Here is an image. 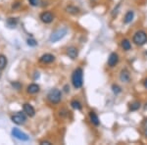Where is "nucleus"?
<instances>
[{
    "mask_svg": "<svg viewBox=\"0 0 147 145\" xmlns=\"http://www.w3.org/2000/svg\"><path fill=\"white\" fill-rule=\"evenodd\" d=\"M72 82L76 89H79L82 86V84H84V72H82V69L78 68L74 71L72 75Z\"/></svg>",
    "mask_w": 147,
    "mask_h": 145,
    "instance_id": "nucleus-1",
    "label": "nucleus"
},
{
    "mask_svg": "<svg viewBox=\"0 0 147 145\" xmlns=\"http://www.w3.org/2000/svg\"><path fill=\"white\" fill-rule=\"evenodd\" d=\"M67 32L68 30L66 28H59V30H54L51 34L50 37H49V40H50L51 42L59 41V40H61L66 34H67Z\"/></svg>",
    "mask_w": 147,
    "mask_h": 145,
    "instance_id": "nucleus-2",
    "label": "nucleus"
},
{
    "mask_svg": "<svg viewBox=\"0 0 147 145\" xmlns=\"http://www.w3.org/2000/svg\"><path fill=\"white\" fill-rule=\"evenodd\" d=\"M132 40H134V43H136V45H139V46L145 44L146 42H147V34H146V32H143V30H137L136 34H134Z\"/></svg>",
    "mask_w": 147,
    "mask_h": 145,
    "instance_id": "nucleus-3",
    "label": "nucleus"
},
{
    "mask_svg": "<svg viewBox=\"0 0 147 145\" xmlns=\"http://www.w3.org/2000/svg\"><path fill=\"white\" fill-rule=\"evenodd\" d=\"M61 97H62L61 96V91L57 88L51 89L47 94V98L52 104H58L61 101Z\"/></svg>",
    "mask_w": 147,
    "mask_h": 145,
    "instance_id": "nucleus-4",
    "label": "nucleus"
},
{
    "mask_svg": "<svg viewBox=\"0 0 147 145\" xmlns=\"http://www.w3.org/2000/svg\"><path fill=\"white\" fill-rule=\"evenodd\" d=\"M12 134H13L14 137H16V138L19 140H22V141H28V140L30 139L28 134L23 132L22 130H20L18 127H14L13 129H12Z\"/></svg>",
    "mask_w": 147,
    "mask_h": 145,
    "instance_id": "nucleus-5",
    "label": "nucleus"
},
{
    "mask_svg": "<svg viewBox=\"0 0 147 145\" xmlns=\"http://www.w3.org/2000/svg\"><path fill=\"white\" fill-rule=\"evenodd\" d=\"M11 120L13 123H15L16 125H24L27 121V118L24 115L22 112H18V113L14 114L11 117Z\"/></svg>",
    "mask_w": 147,
    "mask_h": 145,
    "instance_id": "nucleus-6",
    "label": "nucleus"
},
{
    "mask_svg": "<svg viewBox=\"0 0 147 145\" xmlns=\"http://www.w3.org/2000/svg\"><path fill=\"white\" fill-rule=\"evenodd\" d=\"M40 20L44 24H50L52 21L54 20V16L50 12H43V13H41V15H40Z\"/></svg>",
    "mask_w": 147,
    "mask_h": 145,
    "instance_id": "nucleus-7",
    "label": "nucleus"
},
{
    "mask_svg": "<svg viewBox=\"0 0 147 145\" xmlns=\"http://www.w3.org/2000/svg\"><path fill=\"white\" fill-rule=\"evenodd\" d=\"M119 62V56H118L117 53H111L110 56L108 58V65L110 66L111 68L115 67L116 65Z\"/></svg>",
    "mask_w": 147,
    "mask_h": 145,
    "instance_id": "nucleus-8",
    "label": "nucleus"
},
{
    "mask_svg": "<svg viewBox=\"0 0 147 145\" xmlns=\"http://www.w3.org/2000/svg\"><path fill=\"white\" fill-rule=\"evenodd\" d=\"M54 60H55V57L49 53L43 54V55L39 58V61L43 64H50L52 62H54Z\"/></svg>",
    "mask_w": 147,
    "mask_h": 145,
    "instance_id": "nucleus-9",
    "label": "nucleus"
},
{
    "mask_svg": "<svg viewBox=\"0 0 147 145\" xmlns=\"http://www.w3.org/2000/svg\"><path fill=\"white\" fill-rule=\"evenodd\" d=\"M23 108H24V112H25V113L27 114L28 116H30V117H34V116L35 115L34 108L32 105H30V104H28V103L24 104Z\"/></svg>",
    "mask_w": 147,
    "mask_h": 145,
    "instance_id": "nucleus-10",
    "label": "nucleus"
},
{
    "mask_svg": "<svg viewBox=\"0 0 147 145\" xmlns=\"http://www.w3.org/2000/svg\"><path fill=\"white\" fill-rule=\"evenodd\" d=\"M67 55L70 57L71 59L75 60V59L78 57V55H79V51H78V49L76 48V47L71 46L67 49Z\"/></svg>",
    "mask_w": 147,
    "mask_h": 145,
    "instance_id": "nucleus-11",
    "label": "nucleus"
},
{
    "mask_svg": "<svg viewBox=\"0 0 147 145\" xmlns=\"http://www.w3.org/2000/svg\"><path fill=\"white\" fill-rule=\"evenodd\" d=\"M120 80H122L123 82H129V80H130V75L129 73L127 70H122L121 71V74H120Z\"/></svg>",
    "mask_w": 147,
    "mask_h": 145,
    "instance_id": "nucleus-12",
    "label": "nucleus"
},
{
    "mask_svg": "<svg viewBox=\"0 0 147 145\" xmlns=\"http://www.w3.org/2000/svg\"><path fill=\"white\" fill-rule=\"evenodd\" d=\"M39 91V86L35 84H32L28 86V92L30 94H35Z\"/></svg>",
    "mask_w": 147,
    "mask_h": 145,
    "instance_id": "nucleus-13",
    "label": "nucleus"
},
{
    "mask_svg": "<svg viewBox=\"0 0 147 145\" xmlns=\"http://www.w3.org/2000/svg\"><path fill=\"white\" fill-rule=\"evenodd\" d=\"M89 118H90V122L93 123L94 125H99L100 122H99V119L94 112H89Z\"/></svg>",
    "mask_w": 147,
    "mask_h": 145,
    "instance_id": "nucleus-14",
    "label": "nucleus"
},
{
    "mask_svg": "<svg viewBox=\"0 0 147 145\" xmlns=\"http://www.w3.org/2000/svg\"><path fill=\"white\" fill-rule=\"evenodd\" d=\"M66 11L68 12V13L72 14V15H77V14L80 13V9L78 8V7L76 6H68L67 8H66Z\"/></svg>",
    "mask_w": 147,
    "mask_h": 145,
    "instance_id": "nucleus-15",
    "label": "nucleus"
},
{
    "mask_svg": "<svg viewBox=\"0 0 147 145\" xmlns=\"http://www.w3.org/2000/svg\"><path fill=\"white\" fill-rule=\"evenodd\" d=\"M134 12H132V11H129L127 14H125V19H124V22L125 24H129L132 20H134Z\"/></svg>",
    "mask_w": 147,
    "mask_h": 145,
    "instance_id": "nucleus-16",
    "label": "nucleus"
},
{
    "mask_svg": "<svg viewBox=\"0 0 147 145\" xmlns=\"http://www.w3.org/2000/svg\"><path fill=\"white\" fill-rule=\"evenodd\" d=\"M7 66V58L5 55L0 54V70H4Z\"/></svg>",
    "mask_w": 147,
    "mask_h": 145,
    "instance_id": "nucleus-17",
    "label": "nucleus"
},
{
    "mask_svg": "<svg viewBox=\"0 0 147 145\" xmlns=\"http://www.w3.org/2000/svg\"><path fill=\"white\" fill-rule=\"evenodd\" d=\"M140 108V102L139 101H134L129 104V111H137Z\"/></svg>",
    "mask_w": 147,
    "mask_h": 145,
    "instance_id": "nucleus-18",
    "label": "nucleus"
},
{
    "mask_svg": "<svg viewBox=\"0 0 147 145\" xmlns=\"http://www.w3.org/2000/svg\"><path fill=\"white\" fill-rule=\"evenodd\" d=\"M122 47L124 48V50L127 51V50H130L131 48V44H130L129 40V39H124L122 41Z\"/></svg>",
    "mask_w": 147,
    "mask_h": 145,
    "instance_id": "nucleus-19",
    "label": "nucleus"
},
{
    "mask_svg": "<svg viewBox=\"0 0 147 145\" xmlns=\"http://www.w3.org/2000/svg\"><path fill=\"white\" fill-rule=\"evenodd\" d=\"M18 24V20L16 18H9L7 20V25L9 26L10 28H15Z\"/></svg>",
    "mask_w": 147,
    "mask_h": 145,
    "instance_id": "nucleus-20",
    "label": "nucleus"
},
{
    "mask_svg": "<svg viewBox=\"0 0 147 145\" xmlns=\"http://www.w3.org/2000/svg\"><path fill=\"white\" fill-rule=\"evenodd\" d=\"M71 106H72L74 109H76V110H82V104L78 100H73L71 102Z\"/></svg>",
    "mask_w": 147,
    "mask_h": 145,
    "instance_id": "nucleus-21",
    "label": "nucleus"
},
{
    "mask_svg": "<svg viewBox=\"0 0 147 145\" xmlns=\"http://www.w3.org/2000/svg\"><path fill=\"white\" fill-rule=\"evenodd\" d=\"M112 89H113V92L115 94H119L122 92V88L119 86V85H117V84H113L112 85Z\"/></svg>",
    "mask_w": 147,
    "mask_h": 145,
    "instance_id": "nucleus-22",
    "label": "nucleus"
},
{
    "mask_svg": "<svg viewBox=\"0 0 147 145\" xmlns=\"http://www.w3.org/2000/svg\"><path fill=\"white\" fill-rule=\"evenodd\" d=\"M27 42H28V45H30V46H32V47H34V46H36V45H37L36 40L34 39V38H28L27 40Z\"/></svg>",
    "mask_w": 147,
    "mask_h": 145,
    "instance_id": "nucleus-23",
    "label": "nucleus"
},
{
    "mask_svg": "<svg viewBox=\"0 0 147 145\" xmlns=\"http://www.w3.org/2000/svg\"><path fill=\"white\" fill-rule=\"evenodd\" d=\"M11 84H12V86H13L14 88H15V89H17V90L21 89V87H22V84H21L19 82H13Z\"/></svg>",
    "mask_w": 147,
    "mask_h": 145,
    "instance_id": "nucleus-24",
    "label": "nucleus"
},
{
    "mask_svg": "<svg viewBox=\"0 0 147 145\" xmlns=\"http://www.w3.org/2000/svg\"><path fill=\"white\" fill-rule=\"evenodd\" d=\"M28 2L32 6H37L39 4V0H28Z\"/></svg>",
    "mask_w": 147,
    "mask_h": 145,
    "instance_id": "nucleus-25",
    "label": "nucleus"
},
{
    "mask_svg": "<svg viewBox=\"0 0 147 145\" xmlns=\"http://www.w3.org/2000/svg\"><path fill=\"white\" fill-rule=\"evenodd\" d=\"M143 127H144V134H145L146 137H147V119H145V120H144Z\"/></svg>",
    "mask_w": 147,
    "mask_h": 145,
    "instance_id": "nucleus-26",
    "label": "nucleus"
},
{
    "mask_svg": "<svg viewBox=\"0 0 147 145\" xmlns=\"http://www.w3.org/2000/svg\"><path fill=\"white\" fill-rule=\"evenodd\" d=\"M18 7H20V3H19V2H15V4H13L12 8H13V9H17Z\"/></svg>",
    "mask_w": 147,
    "mask_h": 145,
    "instance_id": "nucleus-27",
    "label": "nucleus"
},
{
    "mask_svg": "<svg viewBox=\"0 0 147 145\" xmlns=\"http://www.w3.org/2000/svg\"><path fill=\"white\" fill-rule=\"evenodd\" d=\"M119 7H120V5H118V6H117V8H115V9H114V12H113V16H114V17H115V15L117 16L118 9H119Z\"/></svg>",
    "mask_w": 147,
    "mask_h": 145,
    "instance_id": "nucleus-28",
    "label": "nucleus"
},
{
    "mask_svg": "<svg viewBox=\"0 0 147 145\" xmlns=\"http://www.w3.org/2000/svg\"><path fill=\"white\" fill-rule=\"evenodd\" d=\"M40 144H41V145H45V144H51V142H49V141H41V142H40Z\"/></svg>",
    "mask_w": 147,
    "mask_h": 145,
    "instance_id": "nucleus-29",
    "label": "nucleus"
},
{
    "mask_svg": "<svg viewBox=\"0 0 147 145\" xmlns=\"http://www.w3.org/2000/svg\"><path fill=\"white\" fill-rule=\"evenodd\" d=\"M64 89H65L66 92H68L69 90H70V87H69V85H65V87H64Z\"/></svg>",
    "mask_w": 147,
    "mask_h": 145,
    "instance_id": "nucleus-30",
    "label": "nucleus"
},
{
    "mask_svg": "<svg viewBox=\"0 0 147 145\" xmlns=\"http://www.w3.org/2000/svg\"><path fill=\"white\" fill-rule=\"evenodd\" d=\"M144 87H145V88H147V78L145 80H144Z\"/></svg>",
    "mask_w": 147,
    "mask_h": 145,
    "instance_id": "nucleus-31",
    "label": "nucleus"
},
{
    "mask_svg": "<svg viewBox=\"0 0 147 145\" xmlns=\"http://www.w3.org/2000/svg\"><path fill=\"white\" fill-rule=\"evenodd\" d=\"M0 78H1V70H0Z\"/></svg>",
    "mask_w": 147,
    "mask_h": 145,
    "instance_id": "nucleus-32",
    "label": "nucleus"
},
{
    "mask_svg": "<svg viewBox=\"0 0 147 145\" xmlns=\"http://www.w3.org/2000/svg\"><path fill=\"white\" fill-rule=\"evenodd\" d=\"M145 109H147V104H146V106H145Z\"/></svg>",
    "mask_w": 147,
    "mask_h": 145,
    "instance_id": "nucleus-33",
    "label": "nucleus"
}]
</instances>
